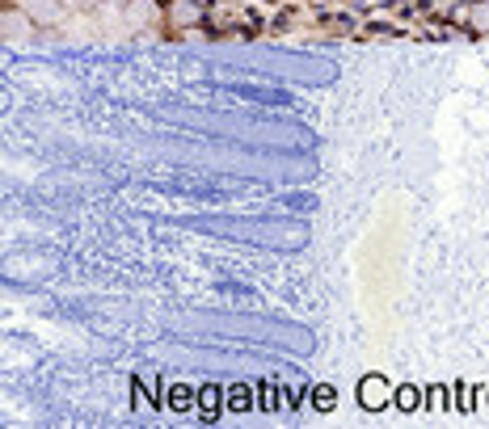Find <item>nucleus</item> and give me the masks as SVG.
Wrapping results in <instances>:
<instances>
[{
  "label": "nucleus",
  "instance_id": "obj_6",
  "mask_svg": "<svg viewBox=\"0 0 489 429\" xmlns=\"http://www.w3.org/2000/svg\"><path fill=\"white\" fill-rule=\"evenodd\" d=\"M106 4H110V9H118V4H131V0H106Z\"/></svg>",
  "mask_w": 489,
  "mask_h": 429
},
{
  "label": "nucleus",
  "instance_id": "obj_1",
  "mask_svg": "<svg viewBox=\"0 0 489 429\" xmlns=\"http://www.w3.org/2000/svg\"><path fill=\"white\" fill-rule=\"evenodd\" d=\"M30 21H34V17L26 13L21 4H17V9H9V13H4V38H9V43H26V38L34 34Z\"/></svg>",
  "mask_w": 489,
  "mask_h": 429
},
{
  "label": "nucleus",
  "instance_id": "obj_5",
  "mask_svg": "<svg viewBox=\"0 0 489 429\" xmlns=\"http://www.w3.org/2000/svg\"><path fill=\"white\" fill-rule=\"evenodd\" d=\"M68 9H89V4H93V0H64Z\"/></svg>",
  "mask_w": 489,
  "mask_h": 429
},
{
  "label": "nucleus",
  "instance_id": "obj_2",
  "mask_svg": "<svg viewBox=\"0 0 489 429\" xmlns=\"http://www.w3.org/2000/svg\"><path fill=\"white\" fill-rule=\"evenodd\" d=\"M17 4H21V9H26V13L34 17V21H60V17H64V0H17Z\"/></svg>",
  "mask_w": 489,
  "mask_h": 429
},
{
  "label": "nucleus",
  "instance_id": "obj_3",
  "mask_svg": "<svg viewBox=\"0 0 489 429\" xmlns=\"http://www.w3.org/2000/svg\"><path fill=\"white\" fill-rule=\"evenodd\" d=\"M460 17H464L477 34H489V0H473L469 9H460Z\"/></svg>",
  "mask_w": 489,
  "mask_h": 429
},
{
  "label": "nucleus",
  "instance_id": "obj_4",
  "mask_svg": "<svg viewBox=\"0 0 489 429\" xmlns=\"http://www.w3.org/2000/svg\"><path fill=\"white\" fill-rule=\"evenodd\" d=\"M169 21H178V26H190V21H198V4H195V0H173Z\"/></svg>",
  "mask_w": 489,
  "mask_h": 429
}]
</instances>
